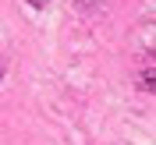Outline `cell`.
I'll list each match as a JSON object with an SVG mask.
<instances>
[{"instance_id": "6da1fadb", "label": "cell", "mask_w": 156, "mask_h": 145, "mask_svg": "<svg viewBox=\"0 0 156 145\" xmlns=\"http://www.w3.org/2000/svg\"><path fill=\"white\" fill-rule=\"evenodd\" d=\"M153 81H156V74H153V67H149V74H142V88L153 92Z\"/></svg>"}, {"instance_id": "7a4b0ae2", "label": "cell", "mask_w": 156, "mask_h": 145, "mask_svg": "<svg viewBox=\"0 0 156 145\" xmlns=\"http://www.w3.org/2000/svg\"><path fill=\"white\" fill-rule=\"evenodd\" d=\"M25 4H32V7H46V0H25Z\"/></svg>"}]
</instances>
